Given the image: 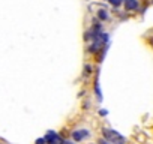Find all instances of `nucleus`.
<instances>
[{"label": "nucleus", "instance_id": "obj_1", "mask_svg": "<svg viewBox=\"0 0 153 144\" xmlns=\"http://www.w3.org/2000/svg\"><path fill=\"white\" fill-rule=\"evenodd\" d=\"M102 138H105L107 141H110L111 144H126V138L123 135H120L117 131L114 129H108L104 128L102 129Z\"/></svg>", "mask_w": 153, "mask_h": 144}, {"label": "nucleus", "instance_id": "obj_2", "mask_svg": "<svg viewBox=\"0 0 153 144\" xmlns=\"http://www.w3.org/2000/svg\"><path fill=\"white\" fill-rule=\"evenodd\" d=\"M90 137H92V132L89 129H74L71 132V138L74 143H83L84 140H87Z\"/></svg>", "mask_w": 153, "mask_h": 144}, {"label": "nucleus", "instance_id": "obj_3", "mask_svg": "<svg viewBox=\"0 0 153 144\" xmlns=\"http://www.w3.org/2000/svg\"><path fill=\"white\" fill-rule=\"evenodd\" d=\"M44 140H45V143H47V144H62L63 137H62L59 132H56V131L50 129V131H47V134L44 135Z\"/></svg>", "mask_w": 153, "mask_h": 144}, {"label": "nucleus", "instance_id": "obj_4", "mask_svg": "<svg viewBox=\"0 0 153 144\" xmlns=\"http://www.w3.org/2000/svg\"><path fill=\"white\" fill-rule=\"evenodd\" d=\"M123 5L126 11H137L138 9V0H123Z\"/></svg>", "mask_w": 153, "mask_h": 144}, {"label": "nucleus", "instance_id": "obj_5", "mask_svg": "<svg viewBox=\"0 0 153 144\" xmlns=\"http://www.w3.org/2000/svg\"><path fill=\"white\" fill-rule=\"evenodd\" d=\"M96 18L102 23V21H108L110 20V15H108V11L107 9H99L98 14H96Z\"/></svg>", "mask_w": 153, "mask_h": 144}, {"label": "nucleus", "instance_id": "obj_6", "mask_svg": "<svg viewBox=\"0 0 153 144\" xmlns=\"http://www.w3.org/2000/svg\"><path fill=\"white\" fill-rule=\"evenodd\" d=\"M98 74H96V81H95V86H93V90H95V93H96V99L99 101V102H102V92H101V87H99V81H98Z\"/></svg>", "mask_w": 153, "mask_h": 144}, {"label": "nucleus", "instance_id": "obj_7", "mask_svg": "<svg viewBox=\"0 0 153 144\" xmlns=\"http://www.w3.org/2000/svg\"><path fill=\"white\" fill-rule=\"evenodd\" d=\"M92 74H93V66L90 63H86L83 66V75H84V78L89 77V75H92Z\"/></svg>", "mask_w": 153, "mask_h": 144}, {"label": "nucleus", "instance_id": "obj_8", "mask_svg": "<svg viewBox=\"0 0 153 144\" xmlns=\"http://www.w3.org/2000/svg\"><path fill=\"white\" fill-rule=\"evenodd\" d=\"M108 3H111L114 8H117V6H120L122 3H123V0H107Z\"/></svg>", "mask_w": 153, "mask_h": 144}, {"label": "nucleus", "instance_id": "obj_9", "mask_svg": "<svg viewBox=\"0 0 153 144\" xmlns=\"http://www.w3.org/2000/svg\"><path fill=\"white\" fill-rule=\"evenodd\" d=\"M35 144H47V143H45L44 137H41V138H36V140H35Z\"/></svg>", "mask_w": 153, "mask_h": 144}, {"label": "nucleus", "instance_id": "obj_10", "mask_svg": "<svg viewBox=\"0 0 153 144\" xmlns=\"http://www.w3.org/2000/svg\"><path fill=\"white\" fill-rule=\"evenodd\" d=\"M98 144H111V143L107 141L105 138H99V140H98Z\"/></svg>", "mask_w": 153, "mask_h": 144}, {"label": "nucleus", "instance_id": "obj_11", "mask_svg": "<svg viewBox=\"0 0 153 144\" xmlns=\"http://www.w3.org/2000/svg\"><path fill=\"white\" fill-rule=\"evenodd\" d=\"M99 116L105 117V116H108V111H107V110H99Z\"/></svg>", "mask_w": 153, "mask_h": 144}, {"label": "nucleus", "instance_id": "obj_12", "mask_svg": "<svg viewBox=\"0 0 153 144\" xmlns=\"http://www.w3.org/2000/svg\"><path fill=\"white\" fill-rule=\"evenodd\" d=\"M62 144H75V143H74L72 140H65V138H63V141H62Z\"/></svg>", "mask_w": 153, "mask_h": 144}, {"label": "nucleus", "instance_id": "obj_13", "mask_svg": "<svg viewBox=\"0 0 153 144\" xmlns=\"http://www.w3.org/2000/svg\"><path fill=\"white\" fill-rule=\"evenodd\" d=\"M86 2H89V0H86Z\"/></svg>", "mask_w": 153, "mask_h": 144}]
</instances>
